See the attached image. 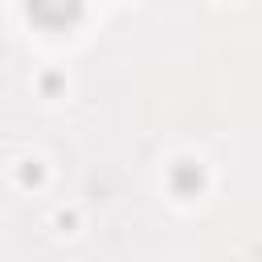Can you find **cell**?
<instances>
[{"label": "cell", "instance_id": "6da1fadb", "mask_svg": "<svg viewBox=\"0 0 262 262\" xmlns=\"http://www.w3.org/2000/svg\"><path fill=\"white\" fill-rule=\"evenodd\" d=\"M29 16L41 29H70L82 20V0H29Z\"/></svg>", "mask_w": 262, "mask_h": 262}]
</instances>
